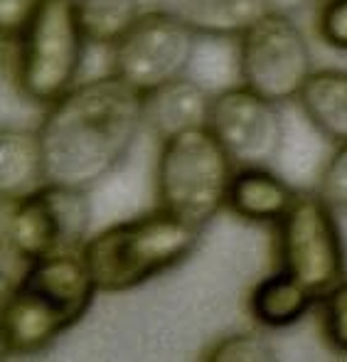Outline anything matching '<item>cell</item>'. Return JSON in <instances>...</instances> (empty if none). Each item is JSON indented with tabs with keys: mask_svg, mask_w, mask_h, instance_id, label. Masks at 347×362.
Returning a JSON list of instances; mask_svg holds the SVG:
<instances>
[{
	"mask_svg": "<svg viewBox=\"0 0 347 362\" xmlns=\"http://www.w3.org/2000/svg\"><path fill=\"white\" fill-rule=\"evenodd\" d=\"M298 106L315 131L330 144L347 141V69H313L298 94Z\"/></svg>",
	"mask_w": 347,
	"mask_h": 362,
	"instance_id": "obj_15",
	"label": "cell"
},
{
	"mask_svg": "<svg viewBox=\"0 0 347 362\" xmlns=\"http://www.w3.org/2000/svg\"><path fill=\"white\" fill-rule=\"evenodd\" d=\"M234 165L207 126L163 141L155 160V205L205 229L227 210Z\"/></svg>",
	"mask_w": 347,
	"mask_h": 362,
	"instance_id": "obj_5",
	"label": "cell"
},
{
	"mask_svg": "<svg viewBox=\"0 0 347 362\" xmlns=\"http://www.w3.org/2000/svg\"><path fill=\"white\" fill-rule=\"evenodd\" d=\"M96 286L81 254L30 262L0 310L3 355L30 358L49 350L94 305Z\"/></svg>",
	"mask_w": 347,
	"mask_h": 362,
	"instance_id": "obj_2",
	"label": "cell"
},
{
	"mask_svg": "<svg viewBox=\"0 0 347 362\" xmlns=\"http://www.w3.org/2000/svg\"><path fill=\"white\" fill-rule=\"evenodd\" d=\"M315 308H318L320 338L325 348L347 358V276L323 291L315 300Z\"/></svg>",
	"mask_w": 347,
	"mask_h": 362,
	"instance_id": "obj_18",
	"label": "cell"
},
{
	"mask_svg": "<svg viewBox=\"0 0 347 362\" xmlns=\"http://www.w3.org/2000/svg\"><path fill=\"white\" fill-rule=\"evenodd\" d=\"M320 197L330 202L335 210L347 212V141L338 144L335 151L323 163L318 175V185H315Z\"/></svg>",
	"mask_w": 347,
	"mask_h": 362,
	"instance_id": "obj_21",
	"label": "cell"
},
{
	"mask_svg": "<svg viewBox=\"0 0 347 362\" xmlns=\"http://www.w3.org/2000/svg\"><path fill=\"white\" fill-rule=\"evenodd\" d=\"M266 3H269V10H274V13L293 15V13H298V10L308 8L315 0H266Z\"/></svg>",
	"mask_w": 347,
	"mask_h": 362,
	"instance_id": "obj_23",
	"label": "cell"
},
{
	"mask_svg": "<svg viewBox=\"0 0 347 362\" xmlns=\"http://www.w3.org/2000/svg\"><path fill=\"white\" fill-rule=\"evenodd\" d=\"M318 296L308 291L290 274L276 269L259 279L247 296V310L259 328L283 330L300 323L315 308Z\"/></svg>",
	"mask_w": 347,
	"mask_h": 362,
	"instance_id": "obj_14",
	"label": "cell"
},
{
	"mask_svg": "<svg viewBox=\"0 0 347 362\" xmlns=\"http://www.w3.org/2000/svg\"><path fill=\"white\" fill-rule=\"evenodd\" d=\"M276 269L320 296L347 276V247L335 207L318 190H298L276 224Z\"/></svg>",
	"mask_w": 347,
	"mask_h": 362,
	"instance_id": "obj_7",
	"label": "cell"
},
{
	"mask_svg": "<svg viewBox=\"0 0 347 362\" xmlns=\"http://www.w3.org/2000/svg\"><path fill=\"white\" fill-rule=\"evenodd\" d=\"M212 94L195 79L180 76L146 94V129L163 144L182 131L207 126Z\"/></svg>",
	"mask_w": 347,
	"mask_h": 362,
	"instance_id": "obj_12",
	"label": "cell"
},
{
	"mask_svg": "<svg viewBox=\"0 0 347 362\" xmlns=\"http://www.w3.org/2000/svg\"><path fill=\"white\" fill-rule=\"evenodd\" d=\"M239 79L274 104L298 99L313 74V54L290 15L269 10L237 40Z\"/></svg>",
	"mask_w": 347,
	"mask_h": 362,
	"instance_id": "obj_8",
	"label": "cell"
},
{
	"mask_svg": "<svg viewBox=\"0 0 347 362\" xmlns=\"http://www.w3.org/2000/svg\"><path fill=\"white\" fill-rule=\"evenodd\" d=\"M45 182L42 148L37 131H0V195L15 200Z\"/></svg>",
	"mask_w": 347,
	"mask_h": 362,
	"instance_id": "obj_16",
	"label": "cell"
},
{
	"mask_svg": "<svg viewBox=\"0 0 347 362\" xmlns=\"http://www.w3.org/2000/svg\"><path fill=\"white\" fill-rule=\"evenodd\" d=\"M207 129L237 165H269L283 148L286 129L278 104L247 84L212 94Z\"/></svg>",
	"mask_w": 347,
	"mask_h": 362,
	"instance_id": "obj_10",
	"label": "cell"
},
{
	"mask_svg": "<svg viewBox=\"0 0 347 362\" xmlns=\"http://www.w3.org/2000/svg\"><path fill=\"white\" fill-rule=\"evenodd\" d=\"M298 190L269 165H239L227 192V212L252 224H276Z\"/></svg>",
	"mask_w": 347,
	"mask_h": 362,
	"instance_id": "obj_11",
	"label": "cell"
},
{
	"mask_svg": "<svg viewBox=\"0 0 347 362\" xmlns=\"http://www.w3.org/2000/svg\"><path fill=\"white\" fill-rule=\"evenodd\" d=\"M313 28L325 47L347 52V0H318Z\"/></svg>",
	"mask_w": 347,
	"mask_h": 362,
	"instance_id": "obj_20",
	"label": "cell"
},
{
	"mask_svg": "<svg viewBox=\"0 0 347 362\" xmlns=\"http://www.w3.org/2000/svg\"><path fill=\"white\" fill-rule=\"evenodd\" d=\"M197 37L239 40L259 18L269 13L266 0H158Z\"/></svg>",
	"mask_w": 347,
	"mask_h": 362,
	"instance_id": "obj_13",
	"label": "cell"
},
{
	"mask_svg": "<svg viewBox=\"0 0 347 362\" xmlns=\"http://www.w3.org/2000/svg\"><path fill=\"white\" fill-rule=\"evenodd\" d=\"M84 37L94 47H114L141 18V0H74Z\"/></svg>",
	"mask_w": 347,
	"mask_h": 362,
	"instance_id": "obj_17",
	"label": "cell"
},
{
	"mask_svg": "<svg viewBox=\"0 0 347 362\" xmlns=\"http://www.w3.org/2000/svg\"><path fill=\"white\" fill-rule=\"evenodd\" d=\"M74 0H40L10 45L13 84L25 101L52 106L79 84L86 52Z\"/></svg>",
	"mask_w": 347,
	"mask_h": 362,
	"instance_id": "obj_4",
	"label": "cell"
},
{
	"mask_svg": "<svg viewBox=\"0 0 347 362\" xmlns=\"http://www.w3.org/2000/svg\"><path fill=\"white\" fill-rule=\"evenodd\" d=\"M37 5L40 0H0V37H3V45H10L18 37Z\"/></svg>",
	"mask_w": 347,
	"mask_h": 362,
	"instance_id": "obj_22",
	"label": "cell"
},
{
	"mask_svg": "<svg viewBox=\"0 0 347 362\" xmlns=\"http://www.w3.org/2000/svg\"><path fill=\"white\" fill-rule=\"evenodd\" d=\"M146 129V96L104 74L47 106L37 129L45 182L89 192L129 158Z\"/></svg>",
	"mask_w": 347,
	"mask_h": 362,
	"instance_id": "obj_1",
	"label": "cell"
},
{
	"mask_svg": "<svg viewBox=\"0 0 347 362\" xmlns=\"http://www.w3.org/2000/svg\"><path fill=\"white\" fill-rule=\"evenodd\" d=\"M200 360L207 362H264L276 360V348L264 333L257 330H242V333H229L214 340L205 348Z\"/></svg>",
	"mask_w": 347,
	"mask_h": 362,
	"instance_id": "obj_19",
	"label": "cell"
},
{
	"mask_svg": "<svg viewBox=\"0 0 347 362\" xmlns=\"http://www.w3.org/2000/svg\"><path fill=\"white\" fill-rule=\"evenodd\" d=\"M200 234V227L155 205V210L96 232L79 254L99 291L121 293L187 262L197 249Z\"/></svg>",
	"mask_w": 347,
	"mask_h": 362,
	"instance_id": "obj_3",
	"label": "cell"
},
{
	"mask_svg": "<svg viewBox=\"0 0 347 362\" xmlns=\"http://www.w3.org/2000/svg\"><path fill=\"white\" fill-rule=\"evenodd\" d=\"M91 205L84 190L42 182L35 190L3 200V237L18 262L79 254L89 239Z\"/></svg>",
	"mask_w": 347,
	"mask_h": 362,
	"instance_id": "obj_6",
	"label": "cell"
},
{
	"mask_svg": "<svg viewBox=\"0 0 347 362\" xmlns=\"http://www.w3.org/2000/svg\"><path fill=\"white\" fill-rule=\"evenodd\" d=\"M197 35L163 8L141 13L111 47V74L143 96L185 76L195 57Z\"/></svg>",
	"mask_w": 347,
	"mask_h": 362,
	"instance_id": "obj_9",
	"label": "cell"
}]
</instances>
